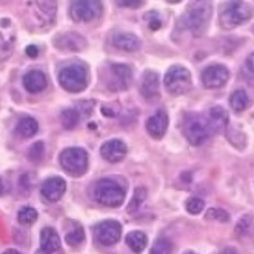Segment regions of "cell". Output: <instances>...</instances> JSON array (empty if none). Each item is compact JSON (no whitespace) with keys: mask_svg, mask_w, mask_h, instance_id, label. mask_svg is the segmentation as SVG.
<instances>
[{"mask_svg":"<svg viewBox=\"0 0 254 254\" xmlns=\"http://www.w3.org/2000/svg\"><path fill=\"white\" fill-rule=\"evenodd\" d=\"M247 66L250 68V71L254 72V53L251 56H248V59H247Z\"/></svg>","mask_w":254,"mask_h":254,"instance_id":"36","label":"cell"},{"mask_svg":"<svg viewBox=\"0 0 254 254\" xmlns=\"http://www.w3.org/2000/svg\"><path fill=\"white\" fill-rule=\"evenodd\" d=\"M33 19L37 26H48L56 17V3L54 2H36L33 3Z\"/></svg>","mask_w":254,"mask_h":254,"instance_id":"12","label":"cell"},{"mask_svg":"<svg viewBox=\"0 0 254 254\" xmlns=\"http://www.w3.org/2000/svg\"><path fill=\"white\" fill-rule=\"evenodd\" d=\"M145 197H146V190H145L143 187H139L136 191H134V196H132V200H131V203H129V206H128V211H129V213H134V211H136L137 208L143 203Z\"/></svg>","mask_w":254,"mask_h":254,"instance_id":"29","label":"cell"},{"mask_svg":"<svg viewBox=\"0 0 254 254\" xmlns=\"http://www.w3.org/2000/svg\"><path fill=\"white\" fill-rule=\"evenodd\" d=\"M65 241L69 247H79L85 241V231L82 227H76L72 231H69L65 237Z\"/></svg>","mask_w":254,"mask_h":254,"instance_id":"28","label":"cell"},{"mask_svg":"<svg viewBox=\"0 0 254 254\" xmlns=\"http://www.w3.org/2000/svg\"><path fill=\"white\" fill-rule=\"evenodd\" d=\"M80 121V114L76 110H65L62 113V125L65 129H72Z\"/></svg>","mask_w":254,"mask_h":254,"instance_id":"25","label":"cell"},{"mask_svg":"<svg viewBox=\"0 0 254 254\" xmlns=\"http://www.w3.org/2000/svg\"><path fill=\"white\" fill-rule=\"evenodd\" d=\"M59 82H61L62 88H65L69 93H79L83 91L88 85V72L85 66L72 64L59 72Z\"/></svg>","mask_w":254,"mask_h":254,"instance_id":"5","label":"cell"},{"mask_svg":"<svg viewBox=\"0 0 254 254\" xmlns=\"http://www.w3.org/2000/svg\"><path fill=\"white\" fill-rule=\"evenodd\" d=\"M253 225H254V222H253L251 216H250V214H247V216H244L241 220L237 222L236 231H237V234H242V236H244V234H248V233L251 231Z\"/></svg>","mask_w":254,"mask_h":254,"instance_id":"30","label":"cell"},{"mask_svg":"<svg viewBox=\"0 0 254 254\" xmlns=\"http://www.w3.org/2000/svg\"><path fill=\"white\" fill-rule=\"evenodd\" d=\"M37 211L34 210V208L31 206H23L22 210L19 211L17 214V219L19 222L22 223V225H31V223H34L37 220Z\"/></svg>","mask_w":254,"mask_h":254,"instance_id":"26","label":"cell"},{"mask_svg":"<svg viewBox=\"0 0 254 254\" xmlns=\"http://www.w3.org/2000/svg\"><path fill=\"white\" fill-rule=\"evenodd\" d=\"M100 154H102L103 159L111 162V163L121 162L127 154V145L122 140H119V139L108 140V142H105L102 145Z\"/></svg>","mask_w":254,"mask_h":254,"instance_id":"14","label":"cell"},{"mask_svg":"<svg viewBox=\"0 0 254 254\" xmlns=\"http://www.w3.org/2000/svg\"><path fill=\"white\" fill-rule=\"evenodd\" d=\"M45 151H43V143L42 142H37L31 146V149H29V153H28V157L31 159L33 162H39L42 160Z\"/></svg>","mask_w":254,"mask_h":254,"instance_id":"33","label":"cell"},{"mask_svg":"<svg viewBox=\"0 0 254 254\" xmlns=\"http://www.w3.org/2000/svg\"><path fill=\"white\" fill-rule=\"evenodd\" d=\"M182 129H184L185 137L188 139L191 145H202L205 140L210 139V136L213 134L210 122H208V117L197 114V113L187 114L184 117Z\"/></svg>","mask_w":254,"mask_h":254,"instance_id":"2","label":"cell"},{"mask_svg":"<svg viewBox=\"0 0 254 254\" xmlns=\"http://www.w3.org/2000/svg\"><path fill=\"white\" fill-rule=\"evenodd\" d=\"M121 234H122V227H121V223L116 222V220L102 222L94 230L96 241L102 245H105V247L117 244V241L121 239Z\"/></svg>","mask_w":254,"mask_h":254,"instance_id":"10","label":"cell"},{"mask_svg":"<svg viewBox=\"0 0 254 254\" xmlns=\"http://www.w3.org/2000/svg\"><path fill=\"white\" fill-rule=\"evenodd\" d=\"M185 254H196V253H191V251H190V253H185Z\"/></svg>","mask_w":254,"mask_h":254,"instance_id":"40","label":"cell"},{"mask_svg":"<svg viewBox=\"0 0 254 254\" xmlns=\"http://www.w3.org/2000/svg\"><path fill=\"white\" fill-rule=\"evenodd\" d=\"M191 83V72L182 65H173L165 74V86L173 96L188 93Z\"/></svg>","mask_w":254,"mask_h":254,"instance_id":"7","label":"cell"},{"mask_svg":"<svg viewBox=\"0 0 254 254\" xmlns=\"http://www.w3.org/2000/svg\"><path fill=\"white\" fill-rule=\"evenodd\" d=\"M230 105L236 113H241L248 107V96L244 89H236L230 97Z\"/></svg>","mask_w":254,"mask_h":254,"instance_id":"24","label":"cell"},{"mask_svg":"<svg viewBox=\"0 0 254 254\" xmlns=\"http://www.w3.org/2000/svg\"><path fill=\"white\" fill-rule=\"evenodd\" d=\"M62 168L74 177H79L88 170V154L82 148H66L61 154Z\"/></svg>","mask_w":254,"mask_h":254,"instance_id":"6","label":"cell"},{"mask_svg":"<svg viewBox=\"0 0 254 254\" xmlns=\"http://www.w3.org/2000/svg\"><path fill=\"white\" fill-rule=\"evenodd\" d=\"M113 45L122 51L132 53L140 48V40L137 36H134L131 33H116L113 36Z\"/></svg>","mask_w":254,"mask_h":254,"instance_id":"19","label":"cell"},{"mask_svg":"<svg viewBox=\"0 0 254 254\" xmlns=\"http://www.w3.org/2000/svg\"><path fill=\"white\" fill-rule=\"evenodd\" d=\"M94 199L105 206H121L125 200V188L113 179H102L94 184Z\"/></svg>","mask_w":254,"mask_h":254,"instance_id":"3","label":"cell"},{"mask_svg":"<svg viewBox=\"0 0 254 254\" xmlns=\"http://www.w3.org/2000/svg\"><path fill=\"white\" fill-rule=\"evenodd\" d=\"M211 19V5L208 2L190 3L182 16V23L192 36H202Z\"/></svg>","mask_w":254,"mask_h":254,"instance_id":"1","label":"cell"},{"mask_svg":"<svg viewBox=\"0 0 254 254\" xmlns=\"http://www.w3.org/2000/svg\"><path fill=\"white\" fill-rule=\"evenodd\" d=\"M208 122H210L213 132H220L228 128V114L223 108L214 107L210 110V114H208Z\"/></svg>","mask_w":254,"mask_h":254,"instance_id":"21","label":"cell"},{"mask_svg":"<svg viewBox=\"0 0 254 254\" xmlns=\"http://www.w3.org/2000/svg\"><path fill=\"white\" fill-rule=\"evenodd\" d=\"M206 219H214L219 222H228L230 216L227 211L220 210V208H211V210L206 211Z\"/></svg>","mask_w":254,"mask_h":254,"instance_id":"32","label":"cell"},{"mask_svg":"<svg viewBox=\"0 0 254 254\" xmlns=\"http://www.w3.org/2000/svg\"><path fill=\"white\" fill-rule=\"evenodd\" d=\"M132 72L128 65L114 64L110 66V77H108V86L111 89H127L131 85Z\"/></svg>","mask_w":254,"mask_h":254,"instance_id":"11","label":"cell"},{"mask_svg":"<svg viewBox=\"0 0 254 254\" xmlns=\"http://www.w3.org/2000/svg\"><path fill=\"white\" fill-rule=\"evenodd\" d=\"M3 254H20L19 251H16V250H8V251H5Z\"/></svg>","mask_w":254,"mask_h":254,"instance_id":"38","label":"cell"},{"mask_svg":"<svg viewBox=\"0 0 254 254\" xmlns=\"http://www.w3.org/2000/svg\"><path fill=\"white\" fill-rule=\"evenodd\" d=\"M37 129H39V124L33 117H23L16 127V132L20 137H33L37 132Z\"/></svg>","mask_w":254,"mask_h":254,"instance_id":"22","label":"cell"},{"mask_svg":"<svg viewBox=\"0 0 254 254\" xmlns=\"http://www.w3.org/2000/svg\"><path fill=\"white\" fill-rule=\"evenodd\" d=\"M127 244L134 253H142L146 247V236L142 231H131L127 236Z\"/></svg>","mask_w":254,"mask_h":254,"instance_id":"23","label":"cell"},{"mask_svg":"<svg viewBox=\"0 0 254 254\" xmlns=\"http://www.w3.org/2000/svg\"><path fill=\"white\" fill-rule=\"evenodd\" d=\"M65 188H66V184H65L64 179L51 177L42 185V196L48 202H56L64 196Z\"/></svg>","mask_w":254,"mask_h":254,"instance_id":"16","label":"cell"},{"mask_svg":"<svg viewBox=\"0 0 254 254\" xmlns=\"http://www.w3.org/2000/svg\"><path fill=\"white\" fill-rule=\"evenodd\" d=\"M117 5H122V6H129V8H139L143 5L142 0H139V2H117Z\"/></svg>","mask_w":254,"mask_h":254,"instance_id":"34","label":"cell"},{"mask_svg":"<svg viewBox=\"0 0 254 254\" xmlns=\"http://www.w3.org/2000/svg\"><path fill=\"white\" fill-rule=\"evenodd\" d=\"M54 45L56 48L64 51H80L85 48L86 40L77 33H65V34H59L54 39Z\"/></svg>","mask_w":254,"mask_h":254,"instance_id":"13","label":"cell"},{"mask_svg":"<svg viewBox=\"0 0 254 254\" xmlns=\"http://www.w3.org/2000/svg\"><path fill=\"white\" fill-rule=\"evenodd\" d=\"M102 12V3L94 2V0H79L72 2L69 14L76 22H89L100 16Z\"/></svg>","mask_w":254,"mask_h":254,"instance_id":"8","label":"cell"},{"mask_svg":"<svg viewBox=\"0 0 254 254\" xmlns=\"http://www.w3.org/2000/svg\"><path fill=\"white\" fill-rule=\"evenodd\" d=\"M140 93L148 100H154L159 97V76H157V72H154L151 69L143 72L142 83H140Z\"/></svg>","mask_w":254,"mask_h":254,"instance_id":"18","label":"cell"},{"mask_svg":"<svg viewBox=\"0 0 254 254\" xmlns=\"http://www.w3.org/2000/svg\"><path fill=\"white\" fill-rule=\"evenodd\" d=\"M149 254H173V244L165 237H159Z\"/></svg>","mask_w":254,"mask_h":254,"instance_id":"27","label":"cell"},{"mask_svg":"<svg viewBox=\"0 0 254 254\" xmlns=\"http://www.w3.org/2000/svg\"><path fill=\"white\" fill-rule=\"evenodd\" d=\"M222 254H236V251L233 250V248H227L225 251H223Z\"/></svg>","mask_w":254,"mask_h":254,"instance_id":"37","label":"cell"},{"mask_svg":"<svg viewBox=\"0 0 254 254\" xmlns=\"http://www.w3.org/2000/svg\"><path fill=\"white\" fill-rule=\"evenodd\" d=\"M3 192V182H2V179H0V194Z\"/></svg>","mask_w":254,"mask_h":254,"instance_id":"39","label":"cell"},{"mask_svg":"<svg viewBox=\"0 0 254 254\" xmlns=\"http://www.w3.org/2000/svg\"><path fill=\"white\" fill-rule=\"evenodd\" d=\"M203 206H205V202L202 199H199V197H190L187 200V211L191 213V214H199V213H202Z\"/></svg>","mask_w":254,"mask_h":254,"instance_id":"31","label":"cell"},{"mask_svg":"<svg viewBox=\"0 0 254 254\" xmlns=\"http://www.w3.org/2000/svg\"><path fill=\"white\" fill-rule=\"evenodd\" d=\"M167 128H168V114L163 110L153 114L146 122V131L154 139H162L163 134L167 132Z\"/></svg>","mask_w":254,"mask_h":254,"instance_id":"15","label":"cell"},{"mask_svg":"<svg viewBox=\"0 0 254 254\" xmlns=\"http://www.w3.org/2000/svg\"><path fill=\"white\" fill-rule=\"evenodd\" d=\"M61 250V237L54 228H43L40 233V250L37 254H53Z\"/></svg>","mask_w":254,"mask_h":254,"instance_id":"17","label":"cell"},{"mask_svg":"<svg viewBox=\"0 0 254 254\" xmlns=\"http://www.w3.org/2000/svg\"><path fill=\"white\" fill-rule=\"evenodd\" d=\"M47 76L42 71H29L23 77V85L29 93H40L47 88Z\"/></svg>","mask_w":254,"mask_h":254,"instance_id":"20","label":"cell"},{"mask_svg":"<svg viewBox=\"0 0 254 254\" xmlns=\"http://www.w3.org/2000/svg\"><path fill=\"white\" fill-rule=\"evenodd\" d=\"M200 79L205 88H222L230 79V71L225 65H210L202 71Z\"/></svg>","mask_w":254,"mask_h":254,"instance_id":"9","label":"cell"},{"mask_svg":"<svg viewBox=\"0 0 254 254\" xmlns=\"http://www.w3.org/2000/svg\"><path fill=\"white\" fill-rule=\"evenodd\" d=\"M254 14V9L242 2H231L225 5V8L220 12V26L225 29L236 28L248 22Z\"/></svg>","mask_w":254,"mask_h":254,"instance_id":"4","label":"cell"},{"mask_svg":"<svg viewBox=\"0 0 254 254\" xmlns=\"http://www.w3.org/2000/svg\"><path fill=\"white\" fill-rule=\"evenodd\" d=\"M26 54H28L29 57H37V54H39L37 47H34V45H29V47L26 48Z\"/></svg>","mask_w":254,"mask_h":254,"instance_id":"35","label":"cell"}]
</instances>
